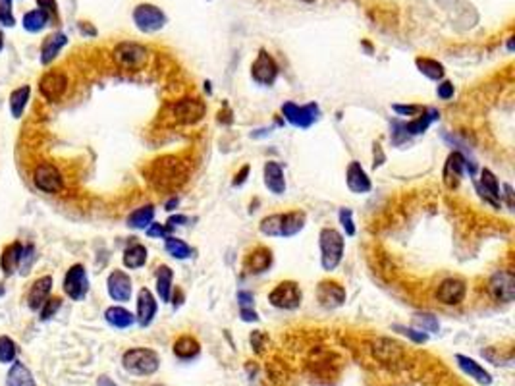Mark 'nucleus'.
I'll return each mask as SVG.
<instances>
[{
    "instance_id": "f257e3e1",
    "label": "nucleus",
    "mask_w": 515,
    "mask_h": 386,
    "mask_svg": "<svg viewBox=\"0 0 515 386\" xmlns=\"http://www.w3.org/2000/svg\"><path fill=\"white\" fill-rule=\"evenodd\" d=\"M188 180V168L176 157H161L149 170V182L159 191H176Z\"/></svg>"
},
{
    "instance_id": "f03ea898",
    "label": "nucleus",
    "mask_w": 515,
    "mask_h": 386,
    "mask_svg": "<svg viewBox=\"0 0 515 386\" xmlns=\"http://www.w3.org/2000/svg\"><path fill=\"white\" fill-rule=\"evenodd\" d=\"M307 225V215L303 211H289L264 216L259 225V232L266 238H293Z\"/></svg>"
},
{
    "instance_id": "7ed1b4c3",
    "label": "nucleus",
    "mask_w": 515,
    "mask_h": 386,
    "mask_svg": "<svg viewBox=\"0 0 515 386\" xmlns=\"http://www.w3.org/2000/svg\"><path fill=\"white\" fill-rule=\"evenodd\" d=\"M343 234L336 228H323L318 234V247H320V265L326 272L338 269L343 259Z\"/></svg>"
},
{
    "instance_id": "20e7f679",
    "label": "nucleus",
    "mask_w": 515,
    "mask_h": 386,
    "mask_svg": "<svg viewBox=\"0 0 515 386\" xmlns=\"http://www.w3.org/2000/svg\"><path fill=\"white\" fill-rule=\"evenodd\" d=\"M122 365L129 375L136 377H149L154 375L161 367V358L154 350L149 348H132L122 356Z\"/></svg>"
},
{
    "instance_id": "39448f33",
    "label": "nucleus",
    "mask_w": 515,
    "mask_h": 386,
    "mask_svg": "<svg viewBox=\"0 0 515 386\" xmlns=\"http://www.w3.org/2000/svg\"><path fill=\"white\" fill-rule=\"evenodd\" d=\"M112 58L124 70H141L145 64H147L149 51L143 45H139V43L124 41V43H118L114 46Z\"/></svg>"
},
{
    "instance_id": "423d86ee",
    "label": "nucleus",
    "mask_w": 515,
    "mask_h": 386,
    "mask_svg": "<svg viewBox=\"0 0 515 386\" xmlns=\"http://www.w3.org/2000/svg\"><path fill=\"white\" fill-rule=\"evenodd\" d=\"M440 118V112L436 108H423V112L411 120V122H394V143H401V139H407L409 135H421L425 134L426 130L431 128L433 122H436Z\"/></svg>"
},
{
    "instance_id": "0eeeda50",
    "label": "nucleus",
    "mask_w": 515,
    "mask_h": 386,
    "mask_svg": "<svg viewBox=\"0 0 515 386\" xmlns=\"http://www.w3.org/2000/svg\"><path fill=\"white\" fill-rule=\"evenodd\" d=\"M172 118L176 124L180 126H195L207 114V107L205 103L195 97H186V99L176 100L172 105Z\"/></svg>"
},
{
    "instance_id": "6e6552de",
    "label": "nucleus",
    "mask_w": 515,
    "mask_h": 386,
    "mask_svg": "<svg viewBox=\"0 0 515 386\" xmlns=\"http://www.w3.org/2000/svg\"><path fill=\"white\" fill-rule=\"evenodd\" d=\"M475 164L467 161V157L461 153V151H452L448 155V159L444 162V170H442V180L446 184L448 189H455L460 186L461 178L465 172H469V176L473 178L475 176Z\"/></svg>"
},
{
    "instance_id": "1a4fd4ad",
    "label": "nucleus",
    "mask_w": 515,
    "mask_h": 386,
    "mask_svg": "<svg viewBox=\"0 0 515 386\" xmlns=\"http://www.w3.org/2000/svg\"><path fill=\"white\" fill-rule=\"evenodd\" d=\"M301 299H303L301 288H299L298 282H293V280H284V282H280V284L269 294L271 306L276 307V309H284V311H293V309H298V307L301 306Z\"/></svg>"
},
{
    "instance_id": "9d476101",
    "label": "nucleus",
    "mask_w": 515,
    "mask_h": 386,
    "mask_svg": "<svg viewBox=\"0 0 515 386\" xmlns=\"http://www.w3.org/2000/svg\"><path fill=\"white\" fill-rule=\"evenodd\" d=\"M64 294L72 301H83L89 294V277L82 263L72 265L64 277Z\"/></svg>"
},
{
    "instance_id": "9b49d317",
    "label": "nucleus",
    "mask_w": 515,
    "mask_h": 386,
    "mask_svg": "<svg viewBox=\"0 0 515 386\" xmlns=\"http://www.w3.org/2000/svg\"><path fill=\"white\" fill-rule=\"evenodd\" d=\"M282 114L288 120L291 126L307 130L315 124L320 114V108L316 103H309V105H296V103H284L282 105Z\"/></svg>"
},
{
    "instance_id": "f8f14e48",
    "label": "nucleus",
    "mask_w": 515,
    "mask_h": 386,
    "mask_svg": "<svg viewBox=\"0 0 515 386\" xmlns=\"http://www.w3.org/2000/svg\"><path fill=\"white\" fill-rule=\"evenodd\" d=\"M33 184L43 193H60L64 188L62 172L53 162H39L33 170Z\"/></svg>"
},
{
    "instance_id": "ddd939ff",
    "label": "nucleus",
    "mask_w": 515,
    "mask_h": 386,
    "mask_svg": "<svg viewBox=\"0 0 515 386\" xmlns=\"http://www.w3.org/2000/svg\"><path fill=\"white\" fill-rule=\"evenodd\" d=\"M68 91V76L62 70H48L39 80V93L48 103H58Z\"/></svg>"
},
{
    "instance_id": "4468645a",
    "label": "nucleus",
    "mask_w": 515,
    "mask_h": 386,
    "mask_svg": "<svg viewBox=\"0 0 515 386\" xmlns=\"http://www.w3.org/2000/svg\"><path fill=\"white\" fill-rule=\"evenodd\" d=\"M278 73H280V68H278L276 60L272 58V54L266 49H261L255 62L251 64V78H253L255 83L271 87L278 78Z\"/></svg>"
},
{
    "instance_id": "2eb2a0df",
    "label": "nucleus",
    "mask_w": 515,
    "mask_h": 386,
    "mask_svg": "<svg viewBox=\"0 0 515 386\" xmlns=\"http://www.w3.org/2000/svg\"><path fill=\"white\" fill-rule=\"evenodd\" d=\"M134 21L139 31L143 33H154L166 26V16L159 6L154 4H137L134 10Z\"/></svg>"
},
{
    "instance_id": "dca6fc26",
    "label": "nucleus",
    "mask_w": 515,
    "mask_h": 386,
    "mask_svg": "<svg viewBox=\"0 0 515 386\" xmlns=\"http://www.w3.org/2000/svg\"><path fill=\"white\" fill-rule=\"evenodd\" d=\"M488 294L494 301L509 304L515 299V277L507 270H498L488 280Z\"/></svg>"
},
{
    "instance_id": "f3484780",
    "label": "nucleus",
    "mask_w": 515,
    "mask_h": 386,
    "mask_svg": "<svg viewBox=\"0 0 515 386\" xmlns=\"http://www.w3.org/2000/svg\"><path fill=\"white\" fill-rule=\"evenodd\" d=\"M465 296H467V284H465V280L455 279V277L444 279L436 290V299L442 306H460Z\"/></svg>"
},
{
    "instance_id": "a211bd4d",
    "label": "nucleus",
    "mask_w": 515,
    "mask_h": 386,
    "mask_svg": "<svg viewBox=\"0 0 515 386\" xmlns=\"http://www.w3.org/2000/svg\"><path fill=\"white\" fill-rule=\"evenodd\" d=\"M345 288L336 280H323L316 286V299L325 309H338L345 304Z\"/></svg>"
},
{
    "instance_id": "6ab92c4d",
    "label": "nucleus",
    "mask_w": 515,
    "mask_h": 386,
    "mask_svg": "<svg viewBox=\"0 0 515 386\" xmlns=\"http://www.w3.org/2000/svg\"><path fill=\"white\" fill-rule=\"evenodd\" d=\"M107 290L114 301H129V297L134 294V282L126 270L114 269L107 280Z\"/></svg>"
},
{
    "instance_id": "aec40b11",
    "label": "nucleus",
    "mask_w": 515,
    "mask_h": 386,
    "mask_svg": "<svg viewBox=\"0 0 515 386\" xmlns=\"http://www.w3.org/2000/svg\"><path fill=\"white\" fill-rule=\"evenodd\" d=\"M473 184H475V188L479 191L480 198L485 199L487 203H490L494 209L500 207V203H502V193H500V182L494 176V172L488 170V168H482L480 170V180H475Z\"/></svg>"
},
{
    "instance_id": "412c9836",
    "label": "nucleus",
    "mask_w": 515,
    "mask_h": 386,
    "mask_svg": "<svg viewBox=\"0 0 515 386\" xmlns=\"http://www.w3.org/2000/svg\"><path fill=\"white\" fill-rule=\"evenodd\" d=\"M345 184H347L350 191L355 193V195L369 193L372 189L369 174L365 172V168L361 166V162L357 161H352L347 164V170H345Z\"/></svg>"
},
{
    "instance_id": "4be33fe9",
    "label": "nucleus",
    "mask_w": 515,
    "mask_h": 386,
    "mask_svg": "<svg viewBox=\"0 0 515 386\" xmlns=\"http://www.w3.org/2000/svg\"><path fill=\"white\" fill-rule=\"evenodd\" d=\"M156 309H159V304L154 299L153 292L149 288H141L139 294H137V315L136 321L139 323V326H149L153 323L154 315H156Z\"/></svg>"
},
{
    "instance_id": "5701e85b",
    "label": "nucleus",
    "mask_w": 515,
    "mask_h": 386,
    "mask_svg": "<svg viewBox=\"0 0 515 386\" xmlns=\"http://www.w3.org/2000/svg\"><path fill=\"white\" fill-rule=\"evenodd\" d=\"M262 180L266 189L274 193V195H282L286 193V176H284V168L280 162L269 161L262 166Z\"/></svg>"
},
{
    "instance_id": "b1692460",
    "label": "nucleus",
    "mask_w": 515,
    "mask_h": 386,
    "mask_svg": "<svg viewBox=\"0 0 515 386\" xmlns=\"http://www.w3.org/2000/svg\"><path fill=\"white\" fill-rule=\"evenodd\" d=\"M272 267V252L264 245L255 247L253 252L247 255L244 263V269L247 274H262Z\"/></svg>"
},
{
    "instance_id": "393cba45",
    "label": "nucleus",
    "mask_w": 515,
    "mask_h": 386,
    "mask_svg": "<svg viewBox=\"0 0 515 386\" xmlns=\"http://www.w3.org/2000/svg\"><path fill=\"white\" fill-rule=\"evenodd\" d=\"M51 292H53V277L46 274V277H41L33 282V286L29 290L28 296V306L31 311H39L46 299L51 297Z\"/></svg>"
},
{
    "instance_id": "a878e982",
    "label": "nucleus",
    "mask_w": 515,
    "mask_h": 386,
    "mask_svg": "<svg viewBox=\"0 0 515 386\" xmlns=\"http://www.w3.org/2000/svg\"><path fill=\"white\" fill-rule=\"evenodd\" d=\"M68 45V37L64 35L62 31H56V33H51L43 41L41 45V64L43 66H48L56 60V56L60 54L64 46Z\"/></svg>"
},
{
    "instance_id": "bb28decb",
    "label": "nucleus",
    "mask_w": 515,
    "mask_h": 386,
    "mask_svg": "<svg viewBox=\"0 0 515 386\" xmlns=\"http://www.w3.org/2000/svg\"><path fill=\"white\" fill-rule=\"evenodd\" d=\"M21 253H24V245L19 242L8 243L2 249V255H0V270L4 272V277L16 274V270L19 269V263H21Z\"/></svg>"
},
{
    "instance_id": "cd10ccee",
    "label": "nucleus",
    "mask_w": 515,
    "mask_h": 386,
    "mask_svg": "<svg viewBox=\"0 0 515 386\" xmlns=\"http://www.w3.org/2000/svg\"><path fill=\"white\" fill-rule=\"evenodd\" d=\"M455 361H458V365H460V369L465 373V375H469L473 380H477L479 385H492V377H490V373H488L487 369L482 367L480 363H477L475 360H471V358H467V356H461V353H458L455 356Z\"/></svg>"
},
{
    "instance_id": "c85d7f7f",
    "label": "nucleus",
    "mask_w": 515,
    "mask_h": 386,
    "mask_svg": "<svg viewBox=\"0 0 515 386\" xmlns=\"http://www.w3.org/2000/svg\"><path fill=\"white\" fill-rule=\"evenodd\" d=\"M6 386H37L33 373L21 361L14 360L6 375Z\"/></svg>"
},
{
    "instance_id": "c756f323",
    "label": "nucleus",
    "mask_w": 515,
    "mask_h": 386,
    "mask_svg": "<svg viewBox=\"0 0 515 386\" xmlns=\"http://www.w3.org/2000/svg\"><path fill=\"white\" fill-rule=\"evenodd\" d=\"M105 319L110 326L114 328H129L136 323V315L132 311H127L126 307L122 306H112L105 311Z\"/></svg>"
},
{
    "instance_id": "7c9ffc66",
    "label": "nucleus",
    "mask_w": 515,
    "mask_h": 386,
    "mask_svg": "<svg viewBox=\"0 0 515 386\" xmlns=\"http://www.w3.org/2000/svg\"><path fill=\"white\" fill-rule=\"evenodd\" d=\"M174 356L176 358H180V360L188 361L193 360V358H197L201 351V344L197 342V338H193V336H180L178 340L174 342Z\"/></svg>"
},
{
    "instance_id": "2f4dec72",
    "label": "nucleus",
    "mask_w": 515,
    "mask_h": 386,
    "mask_svg": "<svg viewBox=\"0 0 515 386\" xmlns=\"http://www.w3.org/2000/svg\"><path fill=\"white\" fill-rule=\"evenodd\" d=\"M29 99H31V85H21L10 93V112L16 120L24 116Z\"/></svg>"
},
{
    "instance_id": "473e14b6",
    "label": "nucleus",
    "mask_w": 515,
    "mask_h": 386,
    "mask_svg": "<svg viewBox=\"0 0 515 386\" xmlns=\"http://www.w3.org/2000/svg\"><path fill=\"white\" fill-rule=\"evenodd\" d=\"M122 263L129 270L145 267V263H147V247H145L143 243H132L129 247H126V252L122 255Z\"/></svg>"
},
{
    "instance_id": "72a5a7b5",
    "label": "nucleus",
    "mask_w": 515,
    "mask_h": 386,
    "mask_svg": "<svg viewBox=\"0 0 515 386\" xmlns=\"http://www.w3.org/2000/svg\"><path fill=\"white\" fill-rule=\"evenodd\" d=\"M172 280H174V272L168 265H161L156 269V294L163 304H168L172 297Z\"/></svg>"
},
{
    "instance_id": "f704fd0d",
    "label": "nucleus",
    "mask_w": 515,
    "mask_h": 386,
    "mask_svg": "<svg viewBox=\"0 0 515 386\" xmlns=\"http://www.w3.org/2000/svg\"><path fill=\"white\" fill-rule=\"evenodd\" d=\"M374 356L384 363H396L404 356V350H401L398 342L379 340L374 344Z\"/></svg>"
},
{
    "instance_id": "c9c22d12",
    "label": "nucleus",
    "mask_w": 515,
    "mask_h": 386,
    "mask_svg": "<svg viewBox=\"0 0 515 386\" xmlns=\"http://www.w3.org/2000/svg\"><path fill=\"white\" fill-rule=\"evenodd\" d=\"M154 220V207L143 205L136 209L132 215L127 216V226L134 230H147V226Z\"/></svg>"
},
{
    "instance_id": "e433bc0d",
    "label": "nucleus",
    "mask_w": 515,
    "mask_h": 386,
    "mask_svg": "<svg viewBox=\"0 0 515 386\" xmlns=\"http://www.w3.org/2000/svg\"><path fill=\"white\" fill-rule=\"evenodd\" d=\"M415 66L419 72L423 73L425 78L433 81H442L444 80V66L438 60H433V58H417Z\"/></svg>"
},
{
    "instance_id": "4c0bfd02",
    "label": "nucleus",
    "mask_w": 515,
    "mask_h": 386,
    "mask_svg": "<svg viewBox=\"0 0 515 386\" xmlns=\"http://www.w3.org/2000/svg\"><path fill=\"white\" fill-rule=\"evenodd\" d=\"M164 247H166V253L172 255L174 259H188L191 257V247L188 243L180 240V238H176V236H166L164 238Z\"/></svg>"
},
{
    "instance_id": "58836bf2",
    "label": "nucleus",
    "mask_w": 515,
    "mask_h": 386,
    "mask_svg": "<svg viewBox=\"0 0 515 386\" xmlns=\"http://www.w3.org/2000/svg\"><path fill=\"white\" fill-rule=\"evenodd\" d=\"M21 24H24V29L29 31V33H39L41 29H45L46 26H51V21L46 18L45 12H41L39 8L28 12V14L24 16V21H21Z\"/></svg>"
},
{
    "instance_id": "ea45409f",
    "label": "nucleus",
    "mask_w": 515,
    "mask_h": 386,
    "mask_svg": "<svg viewBox=\"0 0 515 386\" xmlns=\"http://www.w3.org/2000/svg\"><path fill=\"white\" fill-rule=\"evenodd\" d=\"M413 324H415L419 331H423L426 334L438 333L440 331V323H438V319L433 313H417L413 317Z\"/></svg>"
},
{
    "instance_id": "a19ab883",
    "label": "nucleus",
    "mask_w": 515,
    "mask_h": 386,
    "mask_svg": "<svg viewBox=\"0 0 515 386\" xmlns=\"http://www.w3.org/2000/svg\"><path fill=\"white\" fill-rule=\"evenodd\" d=\"M18 346L8 336H0V363H12L16 360Z\"/></svg>"
},
{
    "instance_id": "79ce46f5",
    "label": "nucleus",
    "mask_w": 515,
    "mask_h": 386,
    "mask_svg": "<svg viewBox=\"0 0 515 386\" xmlns=\"http://www.w3.org/2000/svg\"><path fill=\"white\" fill-rule=\"evenodd\" d=\"M392 331L404 334V336H407L409 340L415 342V344H426V342H428V334L423 333V331H419V328H409V326H404V324H394Z\"/></svg>"
},
{
    "instance_id": "37998d69",
    "label": "nucleus",
    "mask_w": 515,
    "mask_h": 386,
    "mask_svg": "<svg viewBox=\"0 0 515 386\" xmlns=\"http://www.w3.org/2000/svg\"><path fill=\"white\" fill-rule=\"evenodd\" d=\"M62 307V299L60 297H48L43 307L39 309L41 311V321H48V319H53L56 313H58V309Z\"/></svg>"
},
{
    "instance_id": "c03bdc74",
    "label": "nucleus",
    "mask_w": 515,
    "mask_h": 386,
    "mask_svg": "<svg viewBox=\"0 0 515 386\" xmlns=\"http://www.w3.org/2000/svg\"><path fill=\"white\" fill-rule=\"evenodd\" d=\"M37 8L41 10V12H45L46 18L51 24H58V4H56V0H37Z\"/></svg>"
},
{
    "instance_id": "a18cd8bd",
    "label": "nucleus",
    "mask_w": 515,
    "mask_h": 386,
    "mask_svg": "<svg viewBox=\"0 0 515 386\" xmlns=\"http://www.w3.org/2000/svg\"><path fill=\"white\" fill-rule=\"evenodd\" d=\"M0 26H16V18L12 14V0H0Z\"/></svg>"
},
{
    "instance_id": "49530a36",
    "label": "nucleus",
    "mask_w": 515,
    "mask_h": 386,
    "mask_svg": "<svg viewBox=\"0 0 515 386\" xmlns=\"http://www.w3.org/2000/svg\"><path fill=\"white\" fill-rule=\"evenodd\" d=\"M338 218H340V225H342L345 236H355V225H353L352 209H342V211H340V215H338Z\"/></svg>"
},
{
    "instance_id": "de8ad7c7",
    "label": "nucleus",
    "mask_w": 515,
    "mask_h": 386,
    "mask_svg": "<svg viewBox=\"0 0 515 386\" xmlns=\"http://www.w3.org/2000/svg\"><path fill=\"white\" fill-rule=\"evenodd\" d=\"M392 110L399 116H417L423 112V107H419V105H392Z\"/></svg>"
},
{
    "instance_id": "09e8293b",
    "label": "nucleus",
    "mask_w": 515,
    "mask_h": 386,
    "mask_svg": "<svg viewBox=\"0 0 515 386\" xmlns=\"http://www.w3.org/2000/svg\"><path fill=\"white\" fill-rule=\"evenodd\" d=\"M453 93H455V89H453V83H452V81H448V80L440 81V85L436 87V95H438V97H440L442 100L452 99Z\"/></svg>"
},
{
    "instance_id": "8fccbe9b",
    "label": "nucleus",
    "mask_w": 515,
    "mask_h": 386,
    "mask_svg": "<svg viewBox=\"0 0 515 386\" xmlns=\"http://www.w3.org/2000/svg\"><path fill=\"white\" fill-rule=\"evenodd\" d=\"M33 252H35V247H33V245L24 247V253H21V263H19V267H21V274H28L29 267H31V263H33Z\"/></svg>"
},
{
    "instance_id": "3c124183",
    "label": "nucleus",
    "mask_w": 515,
    "mask_h": 386,
    "mask_svg": "<svg viewBox=\"0 0 515 386\" xmlns=\"http://www.w3.org/2000/svg\"><path fill=\"white\" fill-rule=\"evenodd\" d=\"M147 236L149 238H166L168 236V228H166V225H159V222H151V225L147 226Z\"/></svg>"
},
{
    "instance_id": "603ef678",
    "label": "nucleus",
    "mask_w": 515,
    "mask_h": 386,
    "mask_svg": "<svg viewBox=\"0 0 515 386\" xmlns=\"http://www.w3.org/2000/svg\"><path fill=\"white\" fill-rule=\"evenodd\" d=\"M237 304H240V309L242 307H253L255 304V296L251 292H237Z\"/></svg>"
},
{
    "instance_id": "864d4df0",
    "label": "nucleus",
    "mask_w": 515,
    "mask_h": 386,
    "mask_svg": "<svg viewBox=\"0 0 515 386\" xmlns=\"http://www.w3.org/2000/svg\"><path fill=\"white\" fill-rule=\"evenodd\" d=\"M240 317H242V321H245V323H257L259 321V315L255 313L253 307H242L240 309Z\"/></svg>"
},
{
    "instance_id": "5fc2aeb1",
    "label": "nucleus",
    "mask_w": 515,
    "mask_h": 386,
    "mask_svg": "<svg viewBox=\"0 0 515 386\" xmlns=\"http://www.w3.org/2000/svg\"><path fill=\"white\" fill-rule=\"evenodd\" d=\"M249 172H251V166H249V164H245L244 168H242V170L235 174L234 182H232V184H234V188H240V186H244L245 182H247V176H249Z\"/></svg>"
},
{
    "instance_id": "6e6d98bb",
    "label": "nucleus",
    "mask_w": 515,
    "mask_h": 386,
    "mask_svg": "<svg viewBox=\"0 0 515 386\" xmlns=\"http://www.w3.org/2000/svg\"><path fill=\"white\" fill-rule=\"evenodd\" d=\"M264 342H266V336L262 334V331H255V333L251 334V346H253V348L257 351H261L262 350V346H264Z\"/></svg>"
},
{
    "instance_id": "4d7b16f0",
    "label": "nucleus",
    "mask_w": 515,
    "mask_h": 386,
    "mask_svg": "<svg viewBox=\"0 0 515 386\" xmlns=\"http://www.w3.org/2000/svg\"><path fill=\"white\" fill-rule=\"evenodd\" d=\"M183 225H188V216H183V215H174L166 220V228H168V230L176 228V226H183Z\"/></svg>"
},
{
    "instance_id": "13d9d810",
    "label": "nucleus",
    "mask_w": 515,
    "mask_h": 386,
    "mask_svg": "<svg viewBox=\"0 0 515 386\" xmlns=\"http://www.w3.org/2000/svg\"><path fill=\"white\" fill-rule=\"evenodd\" d=\"M502 198H506L507 207H509V209H514V189H512V186H509V184H506V186H504V193H502Z\"/></svg>"
},
{
    "instance_id": "bf43d9fd",
    "label": "nucleus",
    "mask_w": 515,
    "mask_h": 386,
    "mask_svg": "<svg viewBox=\"0 0 515 386\" xmlns=\"http://www.w3.org/2000/svg\"><path fill=\"white\" fill-rule=\"evenodd\" d=\"M80 29H82L85 35H95V33H97V31H95V27H91L87 21H82V24H80Z\"/></svg>"
},
{
    "instance_id": "052dcab7",
    "label": "nucleus",
    "mask_w": 515,
    "mask_h": 386,
    "mask_svg": "<svg viewBox=\"0 0 515 386\" xmlns=\"http://www.w3.org/2000/svg\"><path fill=\"white\" fill-rule=\"evenodd\" d=\"M178 205H180V199L174 195V198H170L168 201H166V205L164 207H166V211H174Z\"/></svg>"
},
{
    "instance_id": "680f3d73",
    "label": "nucleus",
    "mask_w": 515,
    "mask_h": 386,
    "mask_svg": "<svg viewBox=\"0 0 515 386\" xmlns=\"http://www.w3.org/2000/svg\"><path fill=\"white\" fill-rule=\"evenodd\" d=\"M99 386H116V385H114V380H110L109 377H100Z\"/></svg>"
},
{
    "instance_id": "e2e57ef3",
    "label": "nucleus",
    "mask_w": 515,
    "mask_h": 386,
    "mask_svg": "<svg viewBox=\"0 0 515 386\" xmlns=\"http://www.w3.org/2000/svg\"><path fill=\"white\" fill-rule=\"evenodd\" d=\"M4 49V35H2V31H0V51Z\"/></svg>"
},
{
    "instance_id": "0e129e2a",
    "label": "nucleus",
    "mask_w": 515,
    "mask_h": 386,
    "mask_svg": "<svg viewBox=\"0 0 515 386\" xmlns=\"http://www.w3.org/2000/svg\"><path fill=\"white\" fill-rule=\"evenodd\" d=\"M507 49H509V51H514V37L509 39V43H507Z\"/></svg>"
},
{
    "instance_id": "69168bd1",
    "label": "nucleus",
    "mask_w": 515,
    "mask_h": 386,
    "mask_svg": "<svg viewBox=\"0 0 515 386\" xmlns=\"http://www.w3.org/2000/svg\"><path fill=\"white\" fill-rule=\"evenodd\" d=\"M301 2H307V4H311V2H315V0H301Z\"/></svg>"
},
{
    "instance_id": "338daca9",
    "label": "nucleus",
    "mask_w": 515,
    "mask_h": 386,
    "mask_svg": "<svg viewBox=\"0 0 515 386\" xmlns=\"http://www.w3.org/2000/svg\"><path fill=\"white\" fill-rule=\"evenodd\" d=\"M153 386H164V385H153Z\"/></svg>"
}]
</instances>
